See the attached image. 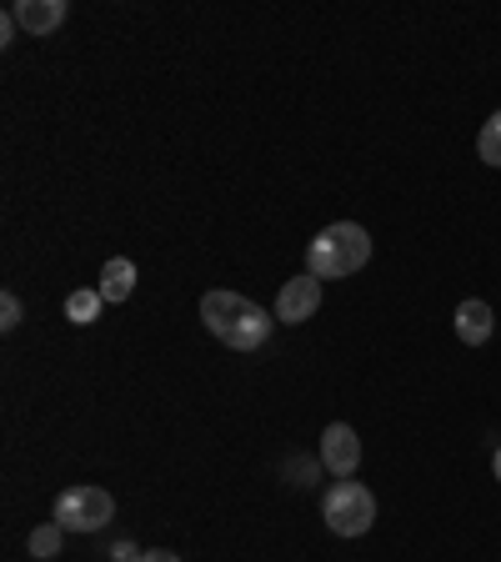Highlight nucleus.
Returning a JSON list of instances; mask_svg holds the SVG:
<instances>
[{
	"label": "nucleus",
	"instance_id": "423d86ee",
	"mask_svg": "<svg viewBox=\"0 0 501 562\" xmlns=\"http://www.w3.org/2000/svg\"><path fill=\"white\" fill-rule=\"evenodd\" d=\"M316 306H321V281L306 271V277H292L276 292V322H311Z\"/></svg>",
	"mask_w": 501,
	"mask_h": 562
},
{
	"label": "nucleus",
	"instance_id": "9b49d317",
	"mask_svg": "<svg viewBox=\"0 0 501 562\" xmlns=\"http://www.w3.org/2000/svg\"><path fill=\"white\" fill-rule=\"evenodd\" d=\"M60 538H66V527H60V522H46V527H35L25 548H31V558L46 562V558H56V552H60Z\"/></svg>",
	"mask_w": 501,
	"mask_h": 562
},
{
	"label": "nucleus",
	"instance_id": "20e7f679",
	"mask_svg": "<svg viewBox=\"0 0 501 562\" xmlns=\"http://www.w3.org/2000/svg\"><path fill=\"white\" fill-rule=\"evenodd\" d=\"M116 517V503H111V492L105 487H66L56 497V517L66 532H101L105 522Z\"/></svg>",
	"mask_w": 501,
	"mask_h": 562
},
{
	"label": "nucleus",
	"instance_id": "7ed1b4c3",
	"mask_svg": "<svg viewBox=\"0 0 501 562\" xmlns=\"http://www.w3.org/2000/svg\"><path fill=\"white\" fill-rule=\"evenodd\" d=\"M321 522L337 532V538H362L376 522V497L362 487V482H337V487L321 497Z\"/></svg>",
	"mask_w": 501,
	"mask_h": 562
},
{
	"label": "nucleus",
	"instance_id": "f03ea898",
	"mask_svg": "<svg viewBox=\"0 0 501 562\" xmlns=\"http://www.w3.org/2000/svg\"><path fill=\"white\" fill-rule=\"evenodd\" d=\"M366 261H372V236L356 222L327 226V232H316L311 246H306V271H311L316 281L351 277V271H362Z\"/></svg>",
	"mask_w": 501,
	"mask_h": 562
},
{
	"label": "nucleus",
	"instance_id": "9d476101",
	"mask_svg": "<svg viewBox=\"0 0 501 562\" xmlns=\"http://www.w3.org/2000/svg\"><path fill=\"white\" fill-rule=\"evenodd\" d=\"M101 306H105L101 286H81V292H70V296H66V316L76 322V327H91L95 316H101Z\"/></svg>",
	"mask_w": 501,
	"mask_h": 562
},
{
	"label": "nucleus",
	"instance_id": "39448f33",
	"mask_svg": "<svg viewBox=\"0 0 501 562\" xmlns=\"http://www.w3.org/2000/svg\"><path fill=\"white\" fill-rule=\"evenodd\" d=\"M321 462H327L341 482L356 477V468H362V437L351 432L346 422H331L327 432H321Z\"/></svg>",
	"mask_w": 501,
	"mask_h": 562
},
{
	"label": "nucleus",
	"instance_id": "0eeeda50",
	"mask_svg": "<svg viewBox=\"0 0 501 562\" xmlns=\"http://www.w3.org/2000/svg\"><path fill=\"white\" fill-rule=\"evenodd\" d=\"M15 25H25L31 35H50L66 21V0H15Z\"/></svg>",
	"mask_w": 501,
	"mask_h": 562
},
{
	"label": "nucleus",
	"instance_id": "dca6fc26",
	"mask_svg": "<svg viewBox=\"0 0 501 562\" xmlns=\"http://www.w3.org/2000/svg\"><path fill=\"white\" fill-rule=\"evenodd\" d=\"M491 468H497V482H501V447H497V457H491Z\"/></svg>",
	"mask_w": 501,
	"mask_h": 562
},
{
	"label": "nucleus",
	"instance_id": "ddd939ff",
	"mask_svg": "<svg viewBox=\"0 0 501 562\" xmlns=\"http://www.w3.org/2000/svg\"><path fill=\"white\" fill-rule=\"evenodd\" d=\"M21 296H15V292H5V296H0V327H5V331H15V327H21Z\"/></svg>",
	"mask_w": 501,
	"mask_h": 562
},
{
	"label": "nucleus",
	"instance_id": "f8f14e48",
	"mask_svg": "<svg viewBox=\"0 0 501 562\" xmlns=\"http://www.w3.org/2000/svg\"><path fill=\"white\" fill-rule=\"evenodd\" d=\"M477 156H481L487 166H501V111H497V116H487V126H481Z\"/></svg>",
	"mask_w": 501,
	"mask_h": 562
},
{
	"label": "nucleus",
	"instance_id": "4468645a",
	"mask_svg": "<svg viewBox=\"0 0 501 562\" xmlns=\"http://www.w3.org/2000/svg\"><path fill=\"white\" fill-rule=\"evenodd\" d=\"M11 35H15V11H5V21H0V41L11 46Z\"/></svg>",
	"mask_w": 501,
	"mask_h": 562
},
{
	"label": "nucleus",
	"instance_id": "6e6552de",
	"mask_svg": "<svg viewBox=\"0 0 501 562\" xmlns=\"http://www.w3.org/2000/svg\"><path fill=\"white\" fill-rule=\"evenodd\" d=\"M491 327H497V316H491L487 302H462L456 306V337L467 341V347H481V341L491 337Z\"/></svg>",
	"mask_w": 501,
	"mask_h": 562
},
{
	"label": "nucleus",
	"instance_id": "2eb2a0df",
	"mask_svg": "<svg viewBox=\"0 0 501 562\" xmlns=\"http://www.w3.org/2000/svg\"><path fill=\"white\" fill-rule=\"evenodd\" d=\"M140 562H181V558H175V552H166V548H151V552H146V558H140Z\"/></svg>",
	"mask_w": 501,
	"mask_h": 562
},
{
	"label": "nucleus",
	"instance_id": "f257e3e1",
	"mask_svg": "<svg viewBox=\"0 0 501 562\" xmlns=\"http://www.w3.org/2000/svg\"><path fill=\"white\" fill-rule=\"evenodd\" d=\"M201 322L231 351H261L271 341V312L241 292H206L201 296Z\"/></svg>",
	"mask_w": 501,
	"mask_h": 562
},
{
	"label": "nucleus",
	"instance_id": "1a4fd4ad",
	"mask_svg": "<svg viewBox=\"0 0 501 562\" xmlns=\"http://www.w3.org/2000/svg\"><path fill=\"white\" fill-rule=\"evenodd\" d=\"M130 292H136V261L111 257L101 267V296H105V302H126Z\"/></svg>",
	"mask_w": 501,
	"mask_h": 562
}]
</instances>
